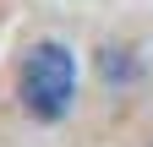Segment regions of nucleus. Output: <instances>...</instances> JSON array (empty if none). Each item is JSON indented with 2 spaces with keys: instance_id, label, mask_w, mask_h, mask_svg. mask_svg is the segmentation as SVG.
Instances as JSON below:
<instances>
[{
  "instance_id": "obj_1",
  "label": "nucleus",
  "mask_w": 153,
  "mask_h": 147,
  "mask_svg": "<svg viewBox=\"0 0 153 147\" xmlns=\"http://www.w3.org/2000/svg\"><path fill=\"white\" fill-rule=\"evenodd\" d=\"M16 93H22V109L33 120H60L71 98H76V60L66 44H33L22 60V76H16Z\"/></svg>"
}]
</instances>
